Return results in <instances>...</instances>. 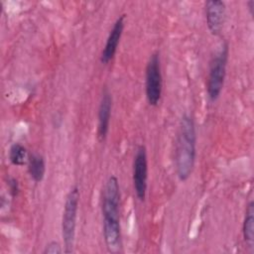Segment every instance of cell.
Listing matches in <instances>:
<instances>
[{
    "mask_svg": "<svg viewBox=\"0 0 254 254\" xmlns=\"http://www.w3.org/2000/svg\"><path fill=\"white\" fill-rule=\"evenodd\" d=\"M162 95V72L158 53L153 54L146 66V97L152 106H157Z\"/></svg>",
    "mask_w": 254,
    "mask_h": 254,
    "instance_id": "cell-5",
    "label": "cell"
},
{
    "mask_svg": "<svg viewBox=\"0 0 254 254\" xmlns=\"http://www.w3.org/2000/svg\"><path fill=\"white\" fill-rule=\"evenodd\" d=\"M148 160L146 148L140 145L136 149L133 161V185L136 196L140 201H144L147 190Z\"/></svg>",
    "mask_w": 254,
    "mask_h": 254,
    "instance_id": "cell-6",
    "label": "cell"
},
{
    "mask_svg": "<svg viewBox=\"0 0 254 254\" xmlns=\"http://www.w3.org/2000/svg\"><path fill=\"white\" fill-rule=\"evenodd\" d=\"M196 133L193 118L185 114L180 122L177 152H176V169L181 181H187L190 176L195 161Z\"/></svg>",
    "mask_w": 254,
    "mask_h": 254,
    "instance_id": "cell-2",
    "label": "cell"
},
{
    "mask_svg": "<svg viewBox=\"0 0 254 254\" xmlns=\"http://www.w3.org/2000/svg\"><path fill=\"white\" fill-rule=\"evenodd\" d=\"M228 61V45L224 43L217 53L213 56L207 76V96L210 101H215L222 90L226 74V65Z\"/></svg>",
    "mask_w": 254,
    "mask_h": 254,
    "instance_id": "cell-4",
    "label": "cell"
},
{
    "mask_svg": "<svg viewBox=\"0 0 254 254\" xmlns=\"http://www.w3.org/2000/svg\"><path fill=\"white\" fill-rule=\"evenodd\" d=\"M243 237L249 248H254V203L250 201L247 205L243 221Z\"/></svg>",
    "mask_w": 254,
    "mask_h": 254,
    "instance_id": "cell-10",
    "label": "cell"
},
{
    "mask_svg": "<svg viewBox=\"0 0 254 254\" xmlns=\"http://www.w3.org/2000/svg\"><path fill=\"white\" fill-rule=\"evenodd\" d=\"M28 170L31 178L36 182L39 183L44 179L45 172H46V164L45 159L40 154H32L29 157L28 161Z\"/></svg>",
    "mask_w": 254,
    "mask_h": 254,
    "instance_id": "cell-11",
    "label": "cell"
},
{
    "mask_svg": "<svg viewBox=\"0 0 254 254\" xmlns=\"http://www.w3.org/2000/svg\"><path fill=\"white\" fill-rule=\"evenodd\" d=\"M205 19L209 32L212 35H219L225 19V3L220 0L205 2Z\"/></svg>",
    "mask_w": 254,
    "mask_h": 254,
    "instance_id": "cell-7",
    "label": "cell"
},
{
    "mask_svg": "<svg viewBox=\"0 0 254 254\" xmlns=\"http://www.w3.org/2000/svg\"><path fill=\"white\" fill-rule=\"evenodd\" d=\"M78 202L79 190L77 187H72L66 194L62 218V235L66 253H70L73 247Z\"/></svg>",
    "mask_w": 254,
    "mask_h": 254,
    "instance_id": "cell-3",
    "label": "cell"
},
{
    "mask_svg": "<svg viewBox=\"0 0 254 254\" xmlns=\"http://www.w3.org/2000/svg\"><path fill=\"white\" fill-rule=\"evenodd\" d=\"M9 160L15 166H23L29 161L27 149L19 143L13 144L9 151Z\"/></svg>",
    "mask_w": 254,
    "mask_h": 254,
    "instance_id": "cell-12",
    "label": "cell"
},
{
    "mask_svg": "<svg viewBox=\"0 0 254 254\" xmlns=\"http://www.w3.org/2000/svg\"><path fill=\"white\" fill-rule=\"evenodd\" d=\"M124 19H125V15H121L120 17L117 18V20L113 24V27L106 40V44L101 53L100 62L102 64H108L113 59L116 53V50L119 45V42L123 33V29H124Z\"/></svg>",
    "mask_w": 254,
    "mask_h": 254,
    "instance_id": "cell-8",
    "label": "cell"
},
{
    "mask_svg": "<svg viewBox=\"0 0 254 254\" xmlns=\"http://www.w3.org/2000/svg\"><path fill=\"white\" fill-rule=\"evenodd\" d=\"M9 185H10V190L11 191L13 192V194L15 195L17 193V190H18V184H17V181L14 180V179H11V181L9 182Z\"/></svg>",
    "mask_w": 254,
    "mask_h": 254,
    "instance_id": "cell-14",
    "label": "cell"
},
{
    "mask_svg": "<svg viewBox=\"0 0 254 254\" xmlns=\"http://www.w3.org/2000/svg\"><path fill=\"white\" fill-rule=\"evenodd\" d=\"M44 253L45 254H60V253H62V247L58 242L53 241V242H50L46 246Z\"/></svg>",
    "mask_w": 254,
    "mask_h": 254,
    "instance_id": "cell-13",
    "label": "cell"
},
{
    "mask_svg": "<svg viewBox=\"0 0 254 254\" xmlns=\"http://www.w3.org/2000/svg\"><path fill=\"white\" fill-rule=\"evenodd\" d=\"M112 108V97L108 90H104L100 104L98 107V123H97V137L99 141H103L108 133L109 122Z\"/></svg>",
    "mask_w": 254,
    "mask_h": 254,
    "instance_id": "cell-9",
    "label": "cell"
},
{
    "mask_svg": "<svg viewBox=\"0 0 254 254\" xmlns=\"http://www.w3.org/2000/svg\"><path fill=\"white\" fill-rule=\"evenodd\" d=\"M120 188L116 177L111 176L105 183L102 194L103 236L110 252L121 249V228L119 219Z\"/></svg>",
    "mask_w": 254,
    "mask_h": 254,
    "instance_id": "cell-1",
    "label": "cell"
},
{
    "mask_svg": "<svg viewBox=\"0 0 254 254\" xmlns=\"http://www.w3.org/2000/svg\"><path fill=\"white\" fill-rule=\"evenodd\" d=\"M248 7H249V10L251 11V14H253V8H254V1L253 0H250L248 2Z\"/></svg>",
    "mask_w": 254,
    "mask_h": 254,
    "instance_id": "cell-15",
    "label": "cell"
}]
</instances>
